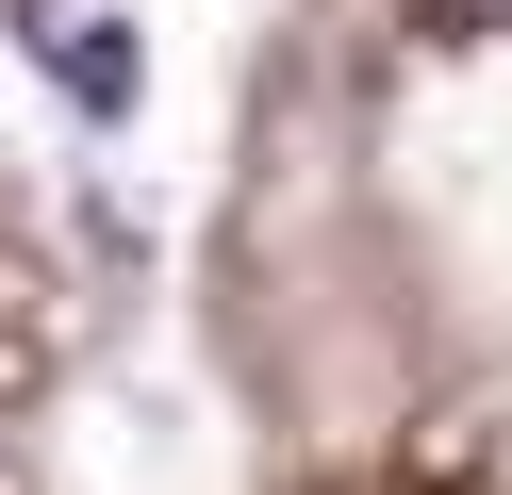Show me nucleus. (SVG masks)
<instances>
[{"mask_svg":"<svg viewBox=\"0 0 512 495\" xmlns=\"http://www.w3.org/2000/svg\"><path fill=\"white\" fill-rule=\"evenodd\" d=\"M430 33H512V0H413Z\"/></svg>","mask_w":512,"mask_h":495,"instance_id":"3","label":"nucleus"},{"mask_svg":"<svg viewBox=\"0 0 512 495\" xmlns=\"http://www.w3.org/2000/svg\"><path fill=\"white\" fill-rule=\"evenodd\" d=\"M17 33H34V66L83 99V116H133V33H116L100 0H17Z\"/></svg>","mask_w":512,"mask_h":495,"instance_id":"1","label":"nucleus"},{"mask_svg":"<svg viewBox=\"0 0 512 495\" xmlns=\"http://www.w3.org/2000/svg\"><path fill=\"white\" fill-rule=\"evenodd\" d=\"M34 396H50V330L0 297V413H34Z\"/></svg>","mask_w":512,"mask_h":495,"instance_id":"2","label":"nucleus"}]
</instances>
